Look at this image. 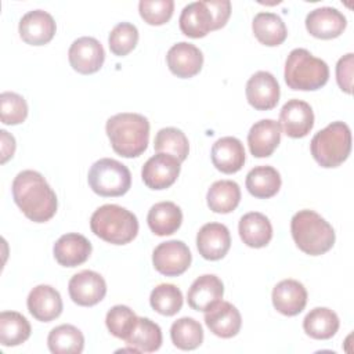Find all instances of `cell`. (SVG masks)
<instances>
[{"label": "cell", "mask_w": 354, "mask_h": 354, "mask_svg": "<svg viewBox=\"0 0 354 354\" xmlns=\"http://www.w3.org/2000/svg\"><path fill=\"white\" fill-rule=\"evenodd\" d=\"M12 198L22 213L35 223H44L57 212V195L36 170H22L12 181Z\"/></svg>", "instance_id": "obj_1"}, {"label": "cell", "mask_w": 354, "mask_h": 354, "mask_svg": "<svg viewBox=\"0 0 354 354\" xmlns=\"http://www.w3.org/2000/svg\"><path fill=\"white\" fill-rule=\"evenodd\" d=\"M105 131L112 149L123 158H137L148 147L149 122L144 115L116 113L106 120Z\"/></svg>", "instance_id": "obj_2"}, {"label": "cell", "mask_w": 354, "mask_h": 354, "mask_svg": "<svg viewBox=\"0 0 354 354\" xmlns=\"http://www.w3.org/2000/svg\"><path fill=\"white\" fill-rule=\"evenodd\" d=\"M292 238L296 246L310 256H321L332 249L335 231L332 225L314 210H299L290 220Z\"/></svg>", "instance_id": "obj_3"}, {"label": "cell", "mask_w": 354, "mask_h": 354, "mask_svg": "<svg viewBox=\"0 0 354 354\" xmlns=\"http://www.w3.org/2000/svg\"><path fill=\"white\" fill-rule=\"evenodd\" d=\"M91 231L112 245H126L138 234V220L134 213L119 205H102L90 218Z\"/></svg>", "instance_id": "obj_4"}, {"label": "cell", "mask_w": 354, "mask_h": 354, "mask_svg": "<svg viewBox=\"0 0 354 354\" xmlns=\"http://www.w3.org/2000/svg\"><path fill=\"white\" fill-rule=\"evenodd\" d=\"M283 77L289 88L313 91L326 84L329 79L328 64L314 57L306 48H295L285 62Z\"/></svg>", "instance_id": "obj_5"}, {"label": "cell", "mask_w": 354, "mask_h": 354, "mask_svg": "<svg viewBox=\"0 0 354 354\" xmlns=\"http://www.w3.org/2000/svg\"><path fill=\"white\" fill-rule=\"evenodd\" d=\"M314 160L326 169L340 166L351 151V131L344 122H332L315 133L310 142Z\"/></svg>", "instance_id": "obj_6"}, {"label": "cell", "mask_w": 354, "mask_h": 354, "mask_svg": "<svg viewBox=\"0 0 354 354\" xmlns=\"http://www.w3.org/2000/svg\"><path fill=\"white\" fill-rule=\"evenodd\" d=\"M88 185L100 196H122L131 187V173L119 160L102 158L88 170Z\"/></svg>", "instance_id": "obj_7"}, {"label": "cell", "mask_w": 354, "mask_h": 354, "mask_svg": "<svg viewBox=\"0 0 354 354\" xmlns=\"http://www.w3.org/2000/svg\"><path fill=\"white\" fill-rule=\"evenodd\" d=\"M192 254L183 241H166L159 243L152 253V263L158 272L166 277L184 274L191 266Z\"/></svg>", "instance_id": "obj_8"}, {"label": "cell", "mask_w": 354, "mask_h": 354, "mask_svg": "<svg viewBox=\"0 0 354 354\" xmlns=\"http://www.w3.org/2000/svg\"><path fill=\"white\" fill-rule=\"evenodd\" d=\"M181 162L163 152L151 156L142 166L141 177L144 184L151 189H165L173 185L180 174Z\"/></svg>", "instance_id": "obj_9"}, {"label": "cell", "mask_w": 354, "mask_h": 354, "mask_svg": "<svg viewBox=\"0 0 354 354\" xmlns=\"http://www.w3.org/2000/svg\"><path fill=\"white\" fill-rule=\"evenodd\" d=\"M68 58L71 66L76 72L90 75L101 69L105 59V51L102 44L95 37L83 36L71 44Z\"/></svg>", "instance_id": "obj_10"}, {"label": "cell", "mask_w": 354, "mask_h": 354, "mask_svg": "<svg viewBox=\"0 0 354 354\" xmlns=\"http://www.w3.org/2000/svg\"><path fill=\"white\" fill-rule=\"evenodd\" d=\"M68 290L73 303L83 307H91L105 297L106 283L98 272L83 270L69 279Z\"/></svg>", "instance_id": "obj_11"}, {"label": "cell", "mask_w": 354, "mask_h": 354, "mask_svg": "<svg viewBox=\"0 0 354 354\" xmlns=\"http://www.w3.org/2000/svg\"><path fill=\"white\" fill-rule=\"evenodd\" d=\"M246 100L257 111H268L277 106L281 95L275 76L267 71L253 73L246 83Z\"/></svg>", "instance_id": "obj_12"}, {"label": "cell", "mask_w": 354, "mask_h": 354, "mask_svg": "<svg viewBox=\"0 0 354 354\" xmlns=\"http://www.w3.org/2000/svg\"><path fill=\"white\" fill-rule=\"evenodd\" d=\"M279 126L290 138L306 137L314 126V112L310 104L301 100H289L279 112Z\"/></svg>", "instance_id": "obj_13"}, {"label": "cell", "mask_w": 354, "mask_h": 354, "mask_svg": "<svg viewBox=\"0 0 354 354\" xmlns=\"http://www.w3.org/2000/svg\"><path fill=\"white\" fill-rule=\"evenodd\" d=\"M19 36L30 46L47 44L55 35L57 25L51 14L43 10L28 11L19 21Z\"/></svg>", "instance_id": "obj_14"}, {"label": "cell", "mask_w": 354, "mask_h": 354, "mask_svg": "<svg viewBox=\"0 0 354 354\" xmlns=\"http://www.w3.org/2000/svg\"><path fill=\"white\" fill-rule=\"evenodd\" d=\"M346 17L333 7H319L306 17L307 32L317 39H335L346 29Z\"/></svg>", "instance_id": "obj_15"}, {"label": "cell", "mask_w": 354, "mask_h": 354, "mask_svg": "<svg viewBox=\"0 0 354 354\" xmlns=\"http://www.w3.org/2000/svg\"><path fill=\"white\" fill-rule=\"evenodd\" d=\"M231 246L228 228L221 223H207L201 227L196 235V248L199 254L210 261L223 259Z\"/></svg>", "instance_id": "obj_16"}, {"label": "cell", "mask_w": 354, "mask_h": 354, "mask_svg": "<svg viewBox=\"0 0 354 354\" xmlns=\"http://www.w3.org/2000/svg\"><path fill=\"white\" fill-rule=\"evenodd\" d=\"M205 324L216 336L230 339L241 330L242 318L234 304L220 300L205 311Z\"/></svg>", "instance_id": "obj_17"}, {"label": "cell", "mask_w": 354, "mask_h": 354, "mask_svg": "<svg viewBox=\"0 0 354 354\" xmlns=\"http://www.w3.org/2000/svg\"><path fill=\"white\" fill-rule=\"evenodd\" d=\"M166 62L173 75L181 79H188L198 75L202 69L203 55L196 46L180 41L170 47L166 55Z\"/></svg>", "instance_id": "obj_18"}, {"label": "cell", "mask_w": 354, "mask_h": 354, "mask_svg": "<svg viewBox=\"0 0 354 354\" xmlns=\"http://www.w3.org/2000/svg\"><path fill=\"white\" fill-rule=\"evenodd\" d=\"M29 313L41 322H50L62 313V299L59 292L50 285L35 286L26 300Z\"/></svg>", "instance_id": "obj_19"}, {"label": "cell", "mask_w": 354, "mask_h": 354, "mask_svg": "<svg viewBox=\"0 0 354 354\" xmlns=\"http://www.w3.org/2000/svg\"><path fill=\"white\" fill-rule=\"evenodd\" d=\"M272 306L286 317L300 314L307 304V290L296 279H283L272 289Z\"/></svg>", "instance_id": "obj_20"}, {"label": "cell", "mask_w": 354, "mask_h": 354, "mask_svg": "<svg viewBox=\"0 0 354 354\" xmlns=\"http://www.w3.org/2000/svg\"><path fill=\"white\" fill-rule=\"evenodd\" d=\"M91 250L93 248L90 241L84 235L76 232L64 234L53 248L55 260L64 267H76L83 264L90 257Z\"/></svg>", "instance_id": "obj_21"}, {"label": "cell", "mask_w": 354, "mask_h": 354, "mask_svg": "<svg viewBox=\"0 0 354 354\" xmlns=\"http://www.w3.org/2000/svg\"><path fill=\"white\" fill-rule=\"evenodd\" d=\"M213 166L225 174L239 171L245 163V148L236 137H221L212 147Z\"/></svg>", "instance_id": "obj_22"}, {"label": "cell", "mask_w": 354, "mask_h": 354, "mask_svg": "<svg viewBox=\"0 0 354 354\" xmlns=\"http://www.w3.org/2000/svg\"><path fill=\"white\" fill-rule=\"evenodd\" d=\"M281 141V126L277 120L261 119L256 122L248 133L250 153L256 158L272 155Z\"/></svg>", "instance_id": "obj_23"}, {"label": "cell", "mask_w": 354, "mask_h": 354, "mask_svg": "<svg viewBox=\"0 0 354 354\" xmlns=\"http://www.w3.org/2000/svg\"><path fill=\"white\" fill-rule=\"evenodd\" d=\"M224 295V285L221 279L213 274L198 277L188 289L187 301L192 310L206 311L214 303L220 301Z\"/></svg>", "instance_id": "obj_24"}, {"label": "cell", "mask_w": 354, "mask_h": 354, "mask_svg": "<svg viewBox=\"0 0 354 354\" xmlns=\"http://www.w3.org/2000/svg\"><path fill=\"white\" fill-rule=\"evenodd\" d=\"M178 24L181 32L192 39L206 36L214 26L213 15L206 1H194L187 4L180 14Z\"/></svg>", "instance_id": "obj_25"}, {"label": "cell", "mask_w": 354, "mask_h": 354, "mask_svg": "<svg viewBox=\"0 0 354 354\" xmlns=\"http://www.w3.org/2000/svg\"><path fill=\"white\" fill-rule=\"evenodd\" d=\"M242 242L249 248H264L272 238V225L263 213L250 212L241 217L238 225Z\"/></svg>", "instance_id": "obj_26"}, {"label": "cell", "mask_w": 354, "mask_h": 354, "mask_svg": "<svg viewBox=\"0 0 354 354\" xmlns=\"http://www.w3.org/2000/svg\"><path fill=\"white\" fill-rule=\"evenodd\" d=\"M149 230L158 236L174 234L183 223V212L173 202L155 203L147 216Z\"/></svg>", "instance_id": "obj_27"}, {"label": "cell", "mask_w": 354, "mask_h": 354, "mask_svg": "<svg viewBox=\"0 0 354 354\" xmlns=\"http://www.w3.org/2000/svg\"><path fill=\"white\" fill-rule=\"evenodd\" d=\"M124 342L137 348L138 353H153L162 346L160 326L149 318L137 317Z\"/></svg>", "instance_id": "obj_28"}, {"label": "cell", "mask_w": 354, "mask_h": 354, "mask_svg": "<svg viewBox=\"0 0 354 354\" xmlns=\"http://www.w3.org/2000/svg\"><path fill=\"white\" fill-rule=\"evenodd\" d=\"M252 29L256 39L268 47L279 46L288 36V29L282 18L274 12H259L254 15Z\"/></svg>", "instance_id": "obj_29"}, {"label": "cell", "mask_w": 354, "mask_h": 354, "mask_svg": "<svg viewBox=\"0 0 354 354\" xmlns=\"http://www.w3.org/2000/svg\"><path fill=\"white\" fill-rule=\"evenodd\" d=\"M206 199L212 212L227 214L239 205L241 188L232 180H218L210 185Z\"/></svg>", "instance_id": "obj_30"}, {"label": "cell", "mask_w": 354, "mask_h": 354, "mask_svg": "<svg viewBox=\"0 0 354 354\" xmlns=\"http://www.w3.org/2000/svg\"><path fill=\"white\" fill-rule=\"evenodd\" d=\"M339 325L337 314L328 307H315L303 319L304 332L318 340H326L335 336Z\"/></svg>", "instance_id": "obj_31"}, {"label": "cell", "mask_w": 354, "mask_h": 354, "mask_svg": "<svg viewBox=\"0 0 354 354\" xmlns=\"http://www.w3.org/2000/svg\"><path fill=\"white\" fill-rule=\"evenodd\" d=\"M281 176L272 166H256L246 176V188L259 199L274 196L281 188Z\"/></svg>", "instance_id": "obj_32"}, {"label": "cell", "mask_w": 354, "mask_h": 354, "mask_svg": "<svg viewBox=\"0 0 354 354\" xmlns=\"http://www.w3.org/2000/svg\"><path fill=\"white\" fill-rule=\"evenodd\" d=\"M47 344L54 354H80L84 348V336L76 326L62 324L51 329Z\"/></svg>", "instance_id": "obj_33"}, {"label": "cell", "mask_w": 354, "mask_h": 354, "mask_svg": "<svg viewBox=\"0 0 354 354\" xmlns=\"http://www.w3.org/2000/svg\"><path fill=\"white\" fill-rule=\"evenodd\" d=\"M29 321L17 311H3L0 314V343L4 347L19 346L30 336Z\"/></svg>", "instance_id": "obj_34"}, {"label": "cell", "mask_w": 354, "mask_h": 354, "mask_svg": "<svg viewBox=\"0 0 354 354\" xmlns=\"http://www.w3.org/2000/svg\"><path fill=\"white\" fill-rule=\"evenodd\" d=\"M170 337L177 348L185 351L195 350L203 342V329L196 319L183 317L171 324Z\"/></svg>", "instance_id": "obj_35"}, {"label": "cell", "mask_w": 354, "mask_h": 354, "mask_svg": "<svg viewBox=\"0 0 354 354\" xmlns=\"http://www.w3.org/2000/svg\"><path fill=\"white\" fill-rule=\"evenodd\" d=\"M153 148L156 152L169 153L183 162L188 156L189 142L187 136L180 129L163 127L155 136Z\"/></svg>", "instance_id": "obj_36"}, {"label": "cell", "mask_w": 354, "mask_h": 354, "mask_svg": "<svg viewBox=\"0 0 354 354\" xmlns=\"http://www.w3.org/2000/svg\"><path fill=\"white\" fill-rule=\"evenodd\" d=\"M149 303L158 314L171 317L183 307V293L173 283H160L152 289Z\"/></svg>", "instance_id": "obj_37"}, {"label": "cell", "mask_w": 354, "mask_h": 354, "mask_svg": "<svg viewBox=\"0 0 354 354\" xmlns=\"http://www.w3.org/2000/svg\"><path fill=\"white\" fill-rule=\"evenodd\" d=\"M137 41L138 29L130 22H119L115 25L108 37L109 48L118 57L127 55L130 51H133V48L137 46Z\"/></svg>", "instance_id": "obj_38"}, {"label": "cell", "mask_w": 354, "mask_h": 354, "mask_svg": "<svg viewBox=\"0 0 354 354\" xmlns=\"http://www.w3.org/2000/svg\"><path fill=\"white\" fill-rule=\"evenodd\" d=\"M28 116V104L24 97L12 91L0 94V119L4 124H19Z\"/></svg>", "instance_id": "obj_39"}, {"label": "cell", "mask_w": 354, "mask_h": 354, "mask_svg": "<svg viewBox=\"0 0 354 354\" xmlns=\"http://www.w3.org/2000/svg\"><path fill=\"white\" fill-rule=\"evenodd\" d=\"M137 319L136 313L123 304L113 306L105 317V324L108 330L118 339H126Z\"/></svg>", "instance_id": "obj_40"}, {"label": "cell", "mask_w": 354, "mask_h": 354, "mask_svg": "<svg viewBox=\"0 0 354 354\" xmlns=\"http://www.w3.org/2000/svg\"><path fill=\"white\" fill-rule=\"evenodd\" d=\"M174 10L173 0H141L138 3V11L141 18L149 25H163L166 24Z\"/></svg>", "instance_id": "obj_41"}, {"label": "cell", "mask_w": 354, "mask_h": 354, "mask_svg": "<svg viewBox=\"0 0 354 354\" xmlns=\"http://www.w3.org/2000/svg\"><path fill=\"white\" fill-rule=\"evenodd\" d=\"M336 80L339 87L350 94L353 88V53H348L343 55L336 65Z\"/></svg>", "instance_id": "obj_42"}, {"label": "cell", "mask_w": 354, "mask_h": 354, "mask_svg": "<svg viewBox=\"0 0 354 354\" xmlns=\"http://www.w3.org/2000/svg\"><path fill=\"white\" fill-rule=\"evenodd\" d=\"M212 15H213V30L223 28L231 15V1L230 0H205Z\"/></svg>", "instance_id": "obj_43"}, {"label": "cell", "mask_w": 354, "mask_h": 354, "mask_svg": "<svg viewBox=\"0 0 354 354\" xmlns=\"http://www.w3.org/2000/svg\"><path fill=\"white\" fill-rule=\"evenodd\" d=\"M1 134V163H6L10 158H12L15 152V140L6 130H0Z\"/></svg>", "instance_id": "obj_44"}]
</instances>
